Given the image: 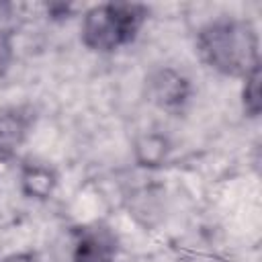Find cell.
<instances>
[{"mask_svg":"<svg viewBox=\"0 0 262 262\" xmlns=\"http://www.w3.org/2000/svg\"><path fill=\"white\" fill-rule=\"evenodd\" d=\"M57 184V174L51 166L43 162H25L20 170V186L23 192L31 199H47Z\"/></svg>","mask_w":262,"mask_h":262,"instance_id":"8992f818","label":"cell"},{"mask_svg":"<svg viewBox=\"0 0 262 262\" xmlns=\"http://www.w3.org/2000/svg\"><path fill=\"white\" fill-rule=\"evenodd\" d=\"M117 256V237L108 227L92 225L78 231L74 262H113Z\"/></svg>","mask_w":262,"mask_h":262,"instance_id":"277c9868","label":"cell"},{"mask_svg":"<svg viewBox=\"0 0 262 262\" xmlns=\"http://www.w3.org/2000/svg\"><path fill=\"white\" fill-rule=\"evenodd\" d=\"M147 98L166 111L180 108L190 96L188 78H184L174 68H160L147 78Z\"/></svg>","mask_w":262,"mask_h":262,"instance_id":"3957f363","label":"cell"},{"mask_svg":"<svg viewBox=\"0 0 262 262\" xmlns=\"http://www.w3.org/2000/svg\"><path fill=\"white\" fill-rule=\"evenodd\" d=\"M31 127V115L23 108L0 113V160H8L25 141Z\"/></svg>","mask_w":262,"mask_h":262,"instance_id":"5b68a950","label":"cell"},{"mask_svg":"<svg viewBox=\"0 0 262 262\" xmlns=\"http://www.w3.org/2000/svg\"><path fill=\"white\" fill-rule=\"evenodd\" d=\"M12 37H14V33H0V78L8 72V68L14 59Z\"/></svg>","mask_w":262,"mask_h":262,"instance_id":"9c48e42d","label":"cell"},{"mask_svg":"<svg viewBox=\"0 0 262 262\" xmlns=\"http://www.w3.org/2000/svg\"><path fill=\"white\" fill-rule=\"evenodd\" d=\"M242 102H244V111L250 117H258L260 115V108H262V98H260V66H256L250 74L244 76Z\"/></svg>","mask_w":262,"mask_h":262,"instance_id":"ba28073f","label":"cell"},{"mask_svg":"<svg viewBox=\"0 0 262 262\" xmlns=\"http://www.w3.org/2000/svg\"><path fill=\"white\" fill-rule=\"evenodd\" d=\"M2 262H39L35 254H29V252H20V254H10L6 256Z\"/></svg>","mask_w":262,"mask_h":262,"instance_id":"8fae6325","label":"cell"},{"mask_svg":"<svg viewBox=\"0 0 262 262\" xmlns=\"http://www.w3.org/2000/svg\"><path fill=\"white\" fill-rule=\"evenodd\" d=\"M0 33H14V8L8 2H0Z\"/></svg>","mask_w":262,"mask_h":262,"instance_id":"30bf717a","label":"cell"},{"mask_svg":"<svg viewBox=\"0 0 262 262\" xmlns=\"http://www.w3.org/2000/svg\"><path fill=\"white\" fill-rule=\"evenodd\" d=\"M149 10L135 2H108L86 10L82 18V43L100 53L115 51L135 39Z\"/></svg>","mask_w":262,"mask_h":262,"instance_id":"7a4b0ae2","label":"cell"},{"mask_svg":"<svg viewBox=\"0 0 262 262\" xmlns=\"http://www.w3.org/2000/svg\"><path fill=\"white\" fill-rule=\"evenodd\" d=\"M168 139L158 133H145L135 141V158L141 166H160L168 156Z\"/></svg>","mask_w":262,"mask_h":262,"instance_id":"52a82bcc","label":"cell"},{"mask_svg":"<svg viewBox=\"0 0 262 262\" xmlns=\"http://www.w3.org/2000/svg\"><path fill=\"white\" fill-rule=\"evenodd\" d=\"M196 51L209 68L225 76H246L260 66L258 35L246 20L225 18L207 25L196 35Z\"/></svg>","mask_w":262,"mask_h":262,"instance_id":"6da1fadb","label":"cell"}]
</instances>
